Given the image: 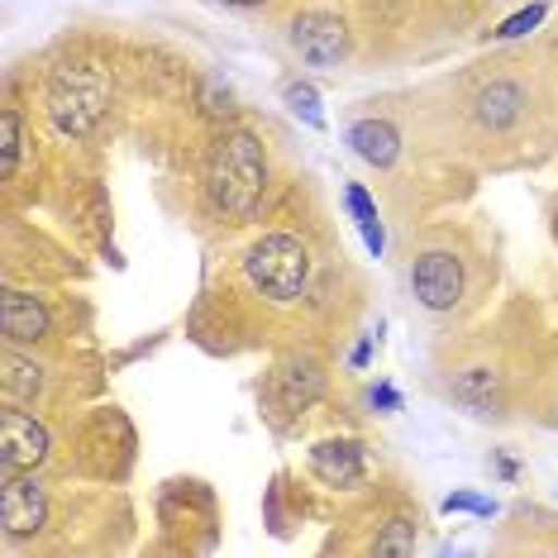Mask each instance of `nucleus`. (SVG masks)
Masks as SVG:
<instances>
[{
	"instance_id": "5",
	"label": "nucleus",
	"mask_w": 558,
	"mask_h": 558,
	"mask_svg": "<svg viewBox=\"0 0 558 558\" xmlns=\"http://www.w3.org/2000/svg\"><path fill=\"white\" fill-rule=\"evenodd\" d=\"M291 48H296L301 62L311 68H339L349 53V29L339 15H325V10H306V15L291 20Z\"/></svg>"
},
{
	"instance_id": "12",
	"label": "nucleus",
	"mask_w": 558,
	"mask_h": 558,
	"mask_svg": "<svg viewBox=\"0 0 558 558\" xmlns=\"http://www.w3.org/2000/svg\"><path fill=\"white\" fill-rule=\"evenodd\" d=\"M272 391L287 411H306V405L325 391V373L315 363H287L282 373L272 377Z\"/></svg>"
},
{
	"instance_id": "4",
	"label": "nucleus",
	"mask_w": 558,
	"mask_h": 558,
	"mask_svg": "<svg viewBox=\"0 0 558 558\" xmlns=\"http://www.w3.org/2000/svg\"><path fill=\"white\" fill-rule=\"evenodd\" d=\"M411 291L425 311H453L463 301V263L449 248H429L411 263Z\"/></svg>"
},
{
	"instance_id": "19",
	"label": "nucleus",
	"mask_w": 558,
	"mask_h": 558,
	"mask_svg": "<svg viewBox=\"0 0 558 558\" xmlns=\"http://www.w3.org/2000/svg\"><path fill=\"white\" fill-rule=\"evenodd\" d=\"M444 511H477V515H492V501H477V497H449Z\"/></svg>"
},
{
	"instance_id": "14",
	"label": "nucleus",
	"mask_w": 558,
	"mask_h": 558,
	"mask_svg": "<svg viewBox=\"0 0 558 558\" xmlns=\"http://www.w3.org/2000/svg\"><path fill=\"white\" fill-rule=\"evenodd\" d=\"M492 391H497V373H492V367H463V373L453 377V397L468 405H487Z\"/></svg>"
},
{
	"instance_id": "11",
	"label": "nucleus",
	"mask_w": 558,
	"mask_h": 558,
	"mask_svg": "<svg viewBox=\"0 0 558 558\" xmlns=\"http://www.w3.org/2000/svg\"><path fill=\"white\" fill-rule=\"evenodd\" d=\"M349 144H353V154L363 162H373V168H391L401 154V134L391 130L387 120H359L349 130Z\"/></svg>"
},
{
	"instance_id": "9",
	"label": "nucleus",
	"mask_w": 558,
	"mask_h": 558,
	"mask_svg": "<svg viewBox=\"0 0 558 558\" xmlns=\"http://www.w3.org/2000/svg\"><path fill=\"white\" fill-rule=\"evenodd\" d=\"M0 329H5L10 344H34L48 335V311L39 296H24V291H5L0 296Z\"/></svg>"
},
{
	"instance_id": "8",
	"label": "nucleus",
	"mask_w": 558,
	"mask_h": 558,
	"mask_svg": "<svg viewBox=\"0 0 558 558\" xmlns=\"http://www.w3.org/2000/svg\"><path fill=\"white\" fill-rule=\"evenodd\" d=\"M311 468L315 477L329 482V487H359L363 482V449L353 439H325L311 449Z\"/></svg>"
},
{
	"instance_id": "10",
	"label": "nucleus",
	"mask_w": 558,
	"mask_h": 558,
	"mask_svg": "<svg viewBox=\"0 0 558 558\" xmlns=\"http://www.w3.org/2000/svg\"><path fill=\"white\" fill-rule=\"evenodd\" d=\"M473 116L482 130H511V124L525 116V92L515 82H492L482 86L477 100H473Z\"/></svg>"
},
{
	"instance_id": "13",
	"label": "nucleus",
	"mask_w": 558,
	"mask_h": 558,
	"mask_svg": "<svg viewBox=\"0 0 558 558\" xmlns=\"http://www.w3.org/2000/svg\"><path fill=\"white\" fill-rule=\"evenodd\" d=\"M349 210H353V225H359L363 244L373 253H383L387 248V230H383V220H377V206H373V196H367L363 186H349Z\"/></svg>"
},
{
	"instance_id": "1",
	"label": "nucleus",
	"mask_w": 558,
	"mask_h": 558,
	"mask_svg": "<svg viewBox=\"0 0 558 558\" xmlns=\"http://www.w3.org/2000/svg\"><path fill=\"white\" fill-rule=\"evenodd\" d=\"M263 186H268V158H263V144L248 130L225 134L220 148L210 158L206 172V201L220 220H244L253 215V206L263 201Z\"/></svg>"
},
{
	"instance_id": "21",
	"label": "nucleus",
	"mask_w": 558,
	"mask_h": 558,
	"mask_svg": "<svg viewBox=\"0 0 558 558\" xmlns=\"http://www.w3.org/2000/svg\"><path fill=\"white\" fill-rule=\"evenodd\" d=\"M220 5H234V10H258V5H268V0H220Z\"/></svg>"
},
{
	"instance_id": "17",
	"label": "nucleus",
	"mask_w": 558,
	"mask_h": 558,
	"mask_svg": "<svg viewBox=\"0 0 558 558\" xmlns=\"http://www.w3.org/2000/svg\"><path fill=\"white\" fill-rule=\"evenodd\" d=\"M15 158H20V116L0 110V162H5V177L15 172Z\"/></svg>"
},
{
	"instance_id": "7",
	"label": "nucleus",
	"mask_w": 558,
	"mask_h": 558,
	"mask_svg": "<svg viewBox=\"0 0 558 558\" xmlns=\"http://www.w3.org/2000/svg\"><path fill=\"white\" fill-rule=\"evenodd\" d=\"M48 515V497L34 477H20V473H5V487H0V525H5L10 539L20 535H34Z\"/></svg>"
},
{
	"instance_id": "22",
	"label": "nucleus",
	"mask_w": 558,
	"mask_h": 558,
	"mask_svg": "<svg viewBox=\"0 0 558 558\" xmlns=\"http://www.w3.org/2000/svg\"><path fill=\"white\" fill-rule=\"evenodd\" d=\"M367 353H373V339H363V344H359V349H353V363H359V367H363V363H367Z\"/></svg>"
},
{
	"instance_id": "20",
	"label": "nucleus",
	"mask_w": 558,
	"mask_h": 558,
	"mask_svg": "<svg viewBox=\"0 0 558 558\" xmlns=\"http://www.w3.org/2000/svg\"><path fill=\"white\" fill-rule=\"evenodd\" d=\"M373 401H377V405H401V397H397L391 387H377V391H373Z\"/></svg>"
},
{
	"instance_id": "2",
	"label": "nucleus",
	"mask_w": 558,
	"mask_h": 558,
	"mask_svg": "<svg viewBox=\"0 0 558 558\" xmlns=\"http://www.w3.org/2000/svg\"><path fill=\"white\" fill-rule=\"evenodd\" d=\"M244 272L268 301H296L311 282V253L296 234H263L244 253Z\"/></svg>"
},
{
	"instance_id": "3",
	"label": "nucleus",
	"mask_w": 558,
	"mask_h": 558,
	"mask_svg": "<svg viewBox=\"0 0 558 558\" xmlns=\"http://www.w3.org/2000/svg\"><path fill=\"white\" fill-rule=\"evenodd\" d=\"M48 106H53V120L62 134L82 138L96 130V120L106 116V82L96 77V72L86 68H62L53 77V96H48Z\"/></svg>"
},
{
	"instance_id": "15",
	"label": "nucleus",
	"mask_w": 558,
	"mask_h": 558,
	"mask_svg": "<svg viewBox=\"0 0 558 558\" xmlns=\"http://www.w3.org/2000/svg\"><path fill=\"white\" fill-rule=\"evenodd\" d=\"M287 106L296 110V116L306 120L311 130H325V110H320V96H315V86L291 82V86H287Z\"/></svg>"
},
{
	"instance_id": "6",
	"label": "nucleus",
	"mask_w": 558,
	"mask_h": 558,
	"mask_svg": "<svg viewBox=\"0 0 558 558\" xmlns=\"http://www.w3.org/2000/svg\"><path fill=\"white\" fill-rule=\"evenodd\" d=\"M48 459V429L24 411L0 415V473H34Z\"/></svg>"
},
{
	"instance_id": "16",
	"label": "nucleus",
	"mask_w": 558,
	"mask_h": 558,
	"mask_svg": "<svg viewBox=\"0 0 558 558\" xmlns=\"http://www.w3.org/2000/svg\"><path fill=\"white\" fill-rule=\"evenodd\" d=\"M544 15H549V0H535V5L515 10L511 20H501V24H497V39H520V34L539 29V20H544Z\"/></svg>"
},
{
	"instance_id": "18",
	"label": "nucleus",
	"mask_w": 558,
	"mask_h": 558,
	"mask_svg": "<svg viewBox=\"0 0 558 558\" xmlns=\"http://www.w3.org/2000/svg\"><path fill=\"white\" fill-rule=\"evenodd\" d=\"M415 549V525L411 520H391V530L377 539V554H411Z\"/></svg>"
}]
</instances>
